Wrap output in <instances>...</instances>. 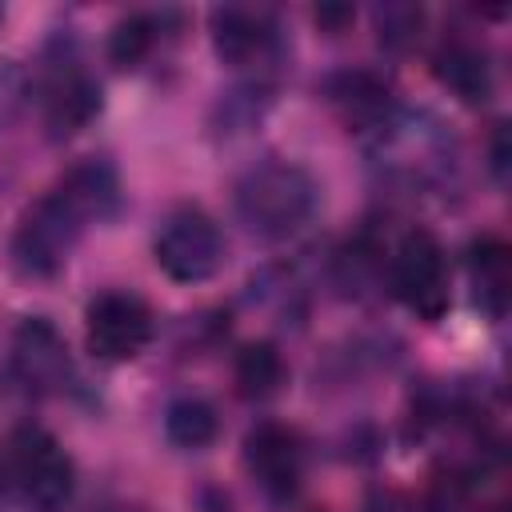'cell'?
<instances>
[{"mask_svg": "<svg viewBox=\"0 0 512 512\" xmlns=\"http://www.w3.org/2000/svg\"><path fill=\"white\" fill-rule=\"evenodd\" d=\"M232 200H236L240 224L252 236L284 240V236H296L312 220V212L320 204V188H316L312 172H304L300 164L268 160V164L248 168L236 180Z\"/></svg>", "mask_w": 512, "mask_h": 512, "instance_id": "7a4b0ae2", "label": "cell"}, {"mask_svg": "<svg viewBox=\"0 0 512 512\" xmlns=\"http://www.w3.org/2000/svg\"><path fill=\"white\" fill-rule=\"evenodd\" d=\"M468 276H472V296L476 304L500 320L508 312V296H512V260H508V244L496 236H484L468 248Z\"/></svg>", "mask_w": 512, "mask_h": 512, "instance_id": "4fadbf2b", "label": "cell"}, {"mask_svg": "<svg viewBox=\"0 0 512 512\" xmlns=\"http://www.w3.org/2000/svg\"><path fill=\"white\" fill-rule=\"evenodd\" d=\"M156 32H160L156 16H148V12L124 16V20L112 28V36H108V60H112L116 68H136V64L152 52Z\"/></svg>", "mask_w": 512, "mask_h": 512, "instance_id": "e0dca14e", "label": "cell"}, {"mask_svg": "<svg viewBox=\"0 0 512 512\" xmlns=\"http://www.w3.org/2000/svg\"><path fill=\"white\" fill-rule=\"evenodd\" d=\"M232 376H236V388H240L244 400H268L284 388L288 368H284V360L272 344H244L236 352Z\"/></svg>", "mask_w": 512, "mask_h": 512, "instance_id": "5bb4252c", "label": "cell"}, {"mask_svg": "<svg viewBox=\"0 0 512 512\" xmlns=\"http://www.w3.org/2000/svg\"><path fill=\"white\" fill-rule=\"evenodd\" d=\"M120 204V180L108 160L72 164L52 192H44L12 232V268L28 280L56 276L84 228L108 220Z\"/></svg>", "mask_w": 512, "mask_h": 512, "instance_id": "6da1fadb", "label": "cell"}, {"mask_svg": "<svg viewBox=\"0 0 512 512\" xmlns=\"http://www.w3.org/2000/svg\"><path fill=\"white\" fill-rule=\"evenodd\" d=\"M220 432V416L204 396H176L164 412V436L176 448H208Z\"/></svg>", "mask_w": 512, "mask_h": 512, "instance_id": "9a60e30c", "label": "cell"}, {"mask_svg": "<svg viewBox=\"0 0 512 512\" xmlns=\"http://www.w3.org/2000/svg\"><path fill=\"white\" fill-rule=\"evenodd\" d=\"M244 468L264 496L288 500L304 476V452H300L296 432L284 424H272V420L256 424L244 436Z\"/></svg>", "mask_w": 512, "mask_h": 512, "instance_id": "9c48e42d", "label": "cell"}, {"mask_svg": "<svg viewBox=\"0 0 512 512\" xmlns=\"http://www.w3.org/2000/svg\"><path fill=\"white\" fill-rule=\"evenodd\" d=\"M44 76H40V116L52 140H68L80 128L92 124V116L100 112V84L96 76L80 64L76 52H60L44 60Z\"/></svg>", "mask_w": 512, "mask_h": 512, "instance_id": "8992f818", "label": "cell"}, {"mask_svg": "<svg viewBox=\"0 0 512 512\" xmlns=\"http://www.w3.org/2000/svg\"><path fill=\"white\" fill-rule=\"evenodd\" d=\"M8 480L24 508L32 512H56L68 504L76 468L60 440L40 424H20L8 436Z\"/></svg>", "mask_w": 512, "mask_h": 512, "instance_id": "3957f363", "label": "cell"}, {"mask_svg": "<svg viewBox=\"0 0 512 512\" xmlns=\"http://www.w3.org/2000/svg\"><path fill=\"white\" fill-rule=\"evenodd\" d=\"M372 28H376V40L392 52H408L420 32H424V8L420 4H376L372 8Z\"/></svg>", "mask_w": 512, "mask_h": 512, "instance_id": "2e32d148", "label": "cell"}, {"mask_svg": "<svg viewBox=\"0 0 512 512\" xmlns=\"http://www.w3.org/2000/svg\"><path fill=\"white\" fill-rule=\"evenodd\" d=\"M432 72L464 104H484L492 96V64H488V52L480 44L464 40V36H448L436 48Z\"/></svg>", "mask_w": 512, "mask_h": 512, "instance_id": "7c38bea8", "label": "cell"}, {"mask_svg": "<svg viewBox=\"0 0 512 512\" xmlns=\"http://www.w3.org/2000/svg\"><path fill=\"white\" fill-rule=\"evenodd\" d=\"M492 168H496V176H504V168H508V144H504V124L496 128V144H492Z\"/></svg>", "mask_w": 512, "mask_h": 512, "instance_id": "ffe728a7", "label": "cell"}, {"mask_svg": "<svg viewBox=\"0 0 512 512\" xmlns=\"http://www.w3.org/2000/svg\"><path fill=\"white\" fill-rule=\"evenodd\" d=\"M392 292L420 320H440L448 312V304H452L448 260H444L440 240L428 228H412L396 244V252H392Z\"/></svg>", "mask_w": 512, "mask_h": 512, "instance_id": "5b68a950", "label": "cell"}, {"mask_svg": "<svg viewBox=\"0 0 512 512\" xmlns=\"http://www.w3.org/2000/svg\"><path fill=\"white\" fill-rule=\"evenodd\" d=\"M0 20H4V8H0Z\"/></svg>", "mask_w": 512, "mask_h": 512, "instance_id": "44dd1931", "label": "cell"}, {"mask_svg": "<svg viewBox=\"0 0 512 512\" xmlns=\"http://www.w3.org/2000/svg\"><path fill=\"white\" fill-rule=\"evenodd\" d=\"M152 256L160 264V272L176 284H200L208 276L220 272L224 264V236L216 228V220L200 208H176L172 216H164Z\"/></svg>", "mask_w": 512, "mask_h": 512, "instance_id": "277c9868", "label": "cell"}, {"mask_svg": "<svg viewBox=\"0 0 512 512\" xmlns=\"http://www.w3.org/2000/svg\"><path fill=\"white\" fill-rule=\"evenodd\" d=\"M348 20H352V8H348V4H320V8H316V24H320V28L340 32Z\"/></svg>", "mask_w": 512, "mask_h": 512, "instance_id": "d6986e66", "label": "cell"}, {"mask_svg": "<svg viewBox=\"0 0 512 512\" xmlns=\"http://www.w3.org/2000/svg\"><path fill=\"white\" fill-rule=\"evenodd\" d=\"M212 44L216 56L232 68H260L276 60V20L264 8H212Z\"/></svg>", "mask_w": 512, "mask_h": 512, "instance_id": "30bf717a", "label": "cell"}, {"mask_svg": "<svg viewBox=\"0 0 512 512\" xmlns=\"http://www.w3.org/2000/svg\"><path fill=\"white\" fill-rule=\"evenodd\" d=\"M84 328H88L92 356L112 360V364L136 360L152 340V308L136 292L108 288L88 304Z\"/></svg>", "mask_w": 512, "mask_h": 512, "instance_id": "52a82bcc", "label": "cell"}, {"mask_svg": "<svg viewBox=\"0 0 512 512\" xmlns=\"http://www.w3.org/2000/svg\"><path fill=\"white\" fill-rule=\"evenodd\" d=\"M12 376L24 392L32 396H52L68 384L72 376V360H68V344L56 332V324H48L44 316H28L16 336H12Z\"/></svg>", "mask_w": 512, "mask_h": 512, "instance_id": "ba28073f", "label": "cell"}, {"mask_svg": "<svg viewBox=\"0 0 512 512\" xmlns=\"http://www.w3.org/2000/svg\"><path fill=\"white\" fill-rule=\"evenodd\" d=\"M28 100V76L12 64V60H0V120H12Z\"/></svg>", "mask_w": 512, "mask_h": 512, "instance_id": "ac0fdd59", "label": "cell"}, {"mask_svg": "<svg viewBox=\"0 0 512 512\" xmlns=\"http://www.w3.org/2000/svg\"><path fill=\"white\" fill-rule=\"evenodd\" d=\"M324 96L336 108V116L356 132H388L392 124V88L368 68L328 76Z\"/></svg>", "mask_w": 512, "mask_h": 512, "instance_id": "8fae6325", "label": "cell"}]
</instances>
